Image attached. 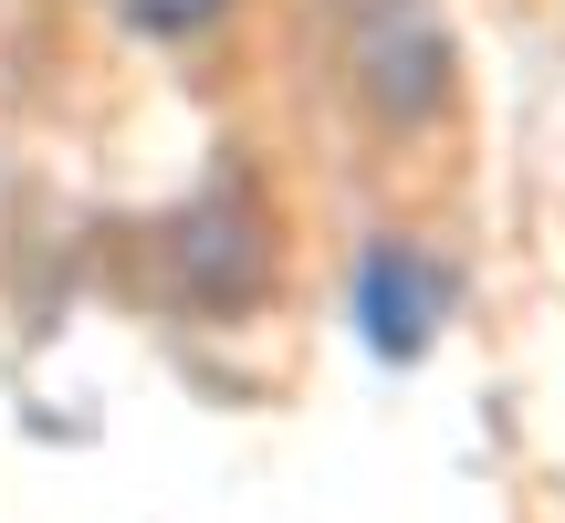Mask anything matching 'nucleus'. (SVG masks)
I'll return each instance as SVG.
<instances>
[{"label": "nucleus", "instance_id": "2", "mask_svg": "<svg viewBox=\"0 0 565 523\" xmlns=\"http://www.w3.org/2000/svg\"><path fill=\"white\" fill-rule=\"evenodd\" d=\"M356 314H366V345L377 356H419L429 324L450 314V273L408 242H377L366 252V282H356Z\"/></svg>", "mask_w": 565, "mask_h": 523}, {"label": "nucleus", "instance_id": "1", "mask_svg": "<svg viewBox=\"0 0 565 523\" xmlns=\"http://www.w3.org/2000/svg\"><path fill=\"white\" fill-rule=\"evenodd\" d=\"M366 32H356V74H366V95L387 105V116H429V105L450 95V42L429 32V11L419 0H366Z\"/></svg>", "mask_w": 565, "mask_h": 523}, {"label": "nucleus", "instance_id": "3", "mask_svg": "<svg viewBox=\"0 0 565 523\" xmlns=\"http://www.w3.org/2000/svg\"><path fill=\"white\" fill-rule=\"evenodd\" d=\"M137 32H158V42H179V32H210V21L231 11V0H116Z\"/></svg>", "mask_w": 565, "mask_h": 523}]
</instances>
